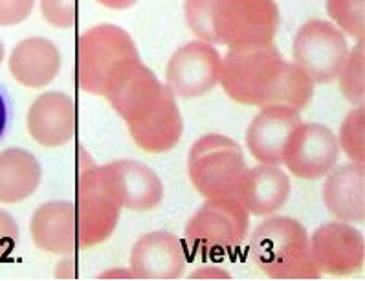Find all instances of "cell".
Listing matches in <instances>:
<instances>
[{
    "label": "cell",
    "instance_id": "obj_1",
    "mask_svg": "<svg viewBox=\"0 0 365 281\" xmlns=\"http://www.w3.org/2000/svg\"><path fill=\"white\" fill-rule=\"evenodd\" d=\"M220 87L239 105H287L303 111L314 98V83L274 43L228 48L220 63Z\"/></svg>",
    "mask_w": 365,
    "mask_h": 281
},
{
    "label": "cell",
    "instance_id": "obj_2",
    "mask_svg": "<svg viewBox=\"0 0 365 281\" xmlns=\"http://www.w3.org/2000/svg\"><path fill=\"white\" fill-rule=\"evenodd\" d=\"M138 61L142 57L129 31L116 24H96L78 37L73 81L85 94L105 98Z\"/></svg>",
    "mask_w": 365,
    "mask_h": 281
},
{
    "label": "cell",
    "instance_id": "obj_3",
    "mask_svg": "<svg viewBox=\"0 0 365 281\" xmlns=\"http://www.w3.org/2000/svg\"><path fill=\"white\" fill-rule=\"evenodd\" d=\"M250 257L270 280H319L314 263L310 235L297 219L268 215L254 230L248 242Z\"/></svg>",
    "mask_w": 365,
    "mask_h": 281
},
{
    "label": "cell",
    "instance_id": "obj_4",
    "mask_svg": "<svg viewBox=\"0 0 365 281\" xmlns=\"http://www.w3.org/2000/svg\"><path fill=\"white\" fill-rule=\"evenodd\" d=\"M73 208L78 221L79 250L107 242L120 225L121 206L108 193L101 177V165L92 158L85 145L78 148Z\"/></svg>",
    "mask_w": 365,
    "mask_h": 281
},
{
    "label": "cell",
    "instance_id": "obj_5",
    "mask_svg": "<svg viewBox=\"0 0 365 281\" xmlns=\"http://www.w3.org/2000/svg\"><path fill=\"white\" fill-rule=\"evenodd\" d=\"M250 235V213L237 197L206 199L184 228L185 250L219 257L237 250Z\"/></svg>",
    "mask_w": 365,
    "mask_h": 281
},
{
    "label": "cell",
    "instance_id": "obj_6",
    "mask_svg": "<svg viewBox=\"0 0 365 281\" xmlns=\"http://www.w3.org/2000/svg\"><path fill=\"white\" fill-rule=\"evenodd\" d=\"M246 171L241 145L226 134H204L187 155V177L204 199L237 197Z\"/></svg>",
    "mask_w": 365,
    "mask_h": 281
},
{
    "label": "cell",
    "instance_id": "obj_7",
    "mask_svg": "<svg viewBox=\"0 0 365 281\" xmlns=\"http://www.w3.org/2000/svg\"><path fill=\"white\" fill-rule=\"evenodd\" d=\"M281 28L275 0H217L213 11L215 44L228 48L274 43Z\"/></svg>",
    "mask_w": 365,
    "mask_h": 281
},
{
    "label": "cell",
    "instance_id": "obj_8",
    "mask_svg": "<svg viewBox=\"0 0 365 281\" xmlns=\"http://www.w3.org/2000/svg\"><path fill=\"white\" fill-rule=\"evenodd\" d=\"M349 41L344 31L323 19L303 22L292 41V63L314 83L336 81L349 56Z\"/></svg>",
    "mask_w": 365,
    "mask_h": 281
},
{
    "label": "cell",
    "instance_id": "obj_9",
    "mask_svg": "<svg viewBox=\"0 0 365 281\" xmlns=\"http://www.w3.org/2000/svg\"><path fill=\"white\" fill-rule=\"evenodd\" d=\"M220 63L215 44L190 41L173 52L165 68V87L176 98H202L219 85Z\"/></svg>",
    "mask_w": 365,
    "mask_h": 281
},
{
    "label": "cell",
    "instance_id": "obj_10",
    "mask_svg": "<svg viewBox=\"0 0 365 281\" xmlns=\"http://www.w3.org/2000/svg\"><path fill=\"white\" fill-rule=\"evenodd\" d=\"M339 153L334 131L316 121H301L288 140L283 165L299 180H319L338 165Z\"/></svg>",
    "mask_w": 365,
    "mask_h": 281
},
{
    "label": "cell",
    "instance_id": "obj_11",
    "mask_svg": "<svg viewBox=\"0 0 365 281\" xmlns=\"http://www.w3.org/2000/svg\"><path fill=\"white\" fill-rule=\"evenodd\" d=\"M101 177L112 199L136 213L155 212L163 203V182L158 175L143 162L121 158L101 165Z\"/></svg>",
    "mask_w": 365,
    "mask_h": 281
},
{
    "label": "cell",
    "instance_id": "obj_12",
    "mask_svg": "<svg viewBox=\"0 0 365 281\" xmlns=\"http://www.w3.org/2000/svg\"><path fill=\"white\" fill-rule=\"evenodd\" d=\"M310 252L319 272L327 276H352L365 263L364 235L354 225L323 223L310 235Z\"/></svg>",
    "mask_w": 365,
    "mask_h": 281
},
{
    "label": "cell",
    "instance_id": "obj_13",
    "mask_svg": "<svg viewBox=\"0 0 365 281\" xmlns=\"http://www.w3.org/2000/svg\"><path fill=\"white\" fill-rule=\"evenodd\" d=\"M185 245L168 230L140 235L129 254L134 280H180L187 267Z\"/></svg>",
    "mask_w": 365,
    "mask_h": 281
},
{
    "label": "cell",
    "instance_id": "obj_14",
    "mask_svg": "<svg viewBox=\"0 0 365 281\" xmlns=\"http://www.w3.org/2000/svg\"><path fill=\"white\" fill-rule=\"evenodd\" d=\"M127 129L136 148L149 155L173 151L184 134V120L176 96L168 87L163 88L162 94L136 120L127 123Z\"/></svg>",
    "mask_w": 365,
    "mask_h": 281
},
{
    "label": "cell",
    "instance_id": "obj_15",
    "mask_svg": "<svg viewBox=\"0 0 365 281\" xmlns=\"http://www.w3.org/2000/svg\"><path fill=\"white\" fill-rule=\"evenodd\" d=\"M299 111L287 105H264L245 134L246 148L259 164L283 165L287 143L301 123Z\"/></svg>",
    "mask_w": 365,
    "mask_h": 281
},
{
    "label": "cell",
    "instance_id": "obj_16",
    "mask_svg": "<svg viewBox=\"0 0 365 281\" xmlns=\"http://www.w3.org/2000/svg\"><path fill=\"white\" fill-rule=\"evenodd\" d=\"M26 127L31 138L43 148H65L78 131L76 101L65 92H44L28 108Z\"/></svg>",
    "mask_w": 365,
    "mask_h": 281
},
{
    "label": "cell",
    "instance_id": "obj_17",
    "mask_svg": "<svg viewBox=\"0 0 365 281\" xmlns=\"http://www.w3.org/2000/svg\"><path fill=\"white\" fill-rule=\"evenodd\" d=\"M30 234L39 250L53 255L79 252L76 208L70 200H48L31 215Z\"/></svg>",
    "mask_w": 365,
    "mask_h": 281
},
{
    "label": "cell",
    "instance_id": "obj_18",
    "mask_svg": "<svg viewBox=\"0 0 365 281\" xmlns=\"http://www.w3.org/2000/svg\"><path fill=\"white\" fill-rule=\"evenodd\" d=\"M323 204L334 221L361 225L365 219V173L364 164L349 162L336 165L325 175Z\"/></svg>",
    "mask_w": 365,
    "mask_h": 281
},
{
    "label": "cell",
    "instance_id": "obj_19",
    "mask_svg": "<svg viewBox=\"0 0 365 281\" xmlns=\"http://www.w3.org/2000/svg\"><path fill=\"white\" fill-rule=\"evenodd\" d=\"M63 66V56L53 41L46 37H28L22 39L11 50L8 68L11 78L22 87L39 88L48 87L57 79Z\"/></svg>",
    "mask_w": 365,
    "mask_h": 281
},
{
    "label": "cell",
    "instance_id": "obj_20",
    "mask_svg": "<svg viewBox=\"0 0 365 281\" xmlns=\"http://www.w3.org/2000/svg\"><path fill=\"white\" fill-rule=\"evenodd\" d=\"M292 191L290 177L281 165L259 164L248 168L237 199L241 200L246 212L255 217L274 215L287 204Z\"/></svg>",
    "mask_w": 365,
    "mask_h": 281
},
{
    "label": "cell",
    "instance_id": "obj_21",
    "mask_svg": "<svg viewBox=\"0 0 365 281\" xmlns=\"http://www.w3.org/2000/svg\"><path fill=\"white\" fill-rule=\"evenodd\" d=\"M43 168L37 156L22 148L0 151V204H17L39 190Z\"/></svg>",
    "mask_w": 365,
    "mask_h": 281
},
{
    "label": "cell",
    "instance_id": "obj_22",
    "mask_svg": "<svg viewBox=\"0 0 365 281\" xmlns=\"http://www.w3.org/2000/svg\"><path fill=\"white\" fill-rule=\"evenodd\" d=\"M339 91L345 100L354 107H364L365 100V78H364V39L358 41L349 50L344 66L339 70L338 78Z\"/></svg>",
    "mask_w": 365,
    "mask_h": 281
},
{
    "label": "cell",
    "instance_id": "obj_23",
    "mask_svg": "<svg viewBox=\"0 0 365 281\" xmlns=\"http://www.w3.org/2000/svg\"><path fill=\"white\" fill-rule=\"evenodd\" d=\"M339 143V151H344L349 162H365V114L364 107H354L345 116L336 134Z\"/></svg>",
    "mask_w": 365,
    "mask_h": 281
},
{
    "label": "cell",
    "instance_id": "obj_24",
    "mask_svg": "<svg viewBox=\"0 0 365 281\" xmlns=\"http://www.w3.org/2000/svg\"><path fill=\"white\" fill-rule=\"evenodd\" d=\"M365 0H327V14L332 24L347 37L361 41L365 31Z\"/></svg>",
    "mask_w": 365,
    "mask_h": 281
},
{
    "label": "cell",
    "instance_id": "obj_25",
    "mask_svg": "<svg viewBox=\"0 0 365 281\" xmlns=\"http://www.w3.org/2000/svg\"><path fill=\"white\" fill-rule=\"evenodd\" d=\"M217 0H184V19L191 34L198 41L215 44L213 11Z\"/></svg>",
    "mask_w": 365,
    "mask_h": 281
},
{
    "label": "cell",
    "instance_id": "obj_26",
    "mask_svg": "<svg viewBox=\"0 0 365 281\" xmlns=\"http://www.w3.org/2000/svg\"><path fill=\"white\" fill-rule=\"evenodd\" d=\"M44 21L59 30H70L78 22V0H39Z\"/></svg>",
    "mask_w": 365,
    "mask_h": 281
},
{
    "label": "cell",
    "instance_id": "obj_27",
    "mask_svg": "<svg viewBox=\"0 0 365 281\" xmlns=\"http://www.w3.org/2000/svg\"><path fill=\"white\" fill-rule=\"evenodd\" d=\"M37 0H0V26H17L34 14Z\"/></svg>",
    "mask_w": 365,
    "mask_h": 281
},
{
    "label": "cell",
    "instance_id": "obj_28",
    "mask_svg": "<svg viewBox=\"0 0 365 281\" xmlns=\"http://www.w3.org/2000/svg\"><path fill=\"white\" fill-rule=\"evenodd\" d=\"M21 237V228L14 215L6 210H0V261L14 254Z\"/></svg>",
    "mask_w": 365,
    "mask_h": 281
},
{
    "label": "cell",
    "instance_id": "obj_29",
    "mask_svg": "<svg viewBox=\"0 0 365 281\" xmlns=\"http://www.w3.org/2000/svg\"><path fill=\"white\" fill-rule=\"evenodd\" d=\"M9 126H11V100L6 87L0 83V142L8 134Z\"/></svg>",
    "mask_w": 365,
    "mask_h": 281
},
{
    "label": "cell",
    "instance_id": "obj_30",
    "mask_svg": "<svg viewBox=\"0 0 365 281\" xmlns=\"http://www.w3.org/2000/svg\"><path fill=\"white\" fill-rule=\"evenodd\" d=\"M53 276L59 277V280H72V277H78V260H76V254L63 255V260L56 265V272Z\"/></svg>",
    "mask_w": 365,
    "mask_h": 281
},
{
    "label": "cell",
    "instance_id": "obj_31",
    "mask_svg": "<svg viewBox=\"0 0 365 281\" xmlns=\"http://www.w3.org/2000/svg\"><path fill=\"white\" fill-rule=\"evenodd\" d=\"M191 277L193 280H230L232 274L219 265H204V267H198L197 270H193Z\"/></svg>",
    "mask_w": 365,
    "mask_h": 281
},
{
    "label": "cell",
    "instance_id": "obj_32",
    "mask_svg": "<svg viewBox=\"0 0 365 281\" xmlns=\"http://www.w3.org/2000/svg\"><path fill=\"white\" fill-rule=\"evenodd\" d=\"M101 280H134V274L129 267H110L99 272Z\"/></svg>",
    "mask_w": 365,
    "mask_h": 281
},
{
    "label": "cell",
    "instance_id": "obj_33",
    "mask_svg": "<svg viewBox=\"0 0 365 281\" xmlns=\"http://www.w3.org/2000/svg\"><path fill=\"white\" fill-rule=\"evenodd\" d=\"M99 6H103L107 9H114V11H123L133 6H136L140 0H96Z\"/></svg>",
    "mask_w": 365,
    "mask_h": 281
},
{
    "label": "cell",
    "instance_id": "obj_34",
    "mask_svg": "<svg viewBox=\"0 0 365 281\" xmlns=\"http://www.w3.org/2000/svg\"><path fill=\"white\" fill-rule=\"evenodd\" d=\"M4 57H6V48H4V43L0 41V65L4 63Z\"/></svg>",
    "mask_w": 365,
    "mask_h": 281
}]
</instances>
